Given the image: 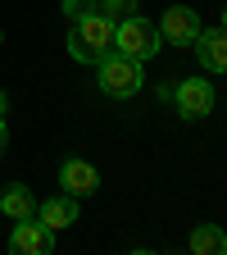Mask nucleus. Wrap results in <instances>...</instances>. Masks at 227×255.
Segmentation results:
<instances>
[{
  "label": "nucleus",
  "mask_w": 227,
  "mask_h": 255,
  "mask_svg": "<svg viewBox=\"0 0 227 255\" xmlns=\"http://www.w3.org/2000/svg\"><path fill=\"white\" fill-rule=\"evenodd\" d=\"M0 214L5 219H32L37 214V196H32L23 182H9L5 191H0Z\"/></svg>",
  "instance_id": "obj_10"
},
{
  "label": "nucleus",
  "mask_w": 227,
  "mask_h": 255,
  "mask_svg": "<svg viewBox=\"0 0 227 255\" xmlns=\"http://www.w3.org/2000/svg\"><path fill=\"white\" fill-rule=\"evenodd\" d=\"M137 5H141V0H100V14L114 18V23H123V18L137 14Z\"/></svg>",
  "instance_id": "obj_12"
},
{
  "label": "nucleus",
  "mask_w": 227,
  "mask_h": 255,
  "mask_svg": "<svg viewBox=\"0 0 227 255\" xmlns=\"http://www.w3.org/2000/svg\"><path fill=\"white\" fill-rule=\"evenodd\" d=\"M37 219L46 223V228H73L77 223V196H69V191H59V196H46L37 201Z\"/></svg>",
  "instance_id": "obj_9"
},
{
  "label": "nucleus",
  "mask_w": 227,
  "mask_h": 255,
  "mask_svg": "<svg viewBox=\"0 0 227 255\" xmlns=\"http://www.w3.org/2000/svg\"><path fill=\"white\" fill-rule=\"evenodd\" d=\"M114 18H105L100 9H95L91 18H82V23H73V32H69V55L77 59V64H100L105 55H114Z\"/></svg>",
  "instance_id": "obj_1"
},
{
  "label": "nucleus",
  "mask_w": 227,
  "mask_h": 255,
  "mask_svg": "<svg viewBox=\"0 0 227 255\" xmlns=\"http://www.w3.org/2000/svg\"><path fill=\"white\" fill-rule=\"evenodd\" d=\"M5 146H9V128H5V114H0V155H5Z\"/></svg>",
  "instance_id": "obj_14"
},
{
  "label": "nucleus",
  "mask_w": 227,
  "mask_h": 255,
  "mask_svg": "<svg viewBox=\"0 0 227 255\" xmlns=\"http://www.w3.org/2000/svg\"><path fill=\"white\" fill-rule=\"evenodd\" d=\"M191 251L196 255H223L227 251V233L218 223H196V228H191Z\"/></svg>",
  "instance_id": "obj_11"
},
{
  "label": "nucleus",
  "mask_w": 227,
  "mask_h": 255,
  "mask_svg": "<svg viewBox=\"0 0 227 255\" xmlns=\"http://www.w3.org/2000/svg\"><path fill=\"white\" fill-rule=\"evenodd\" d=\"M159 46H164V37H159V23H150V18H141V14H132V18H123L118 27H114V50L118 55H127V59H154L159 55Z\"/></svg>",
  "instance_id": "obj_2"
},
{
  "label": "nucleus",
  "mask_w": 227,
  "mask_h": 255,
  "mask_svg": "<svg viewBox=\"0 0 227 255\" xmlns=\"http://www.w3.org/2000/svg\"><path fill=\"white\" fill-rule=\"evenodd\" d=\"M5 105H9V101H5V91H0V114H5Z\"/></svg>",
  "instance_id": "obj_15"
},
{
  "label": "nucleus",
  "mask_w": 227,
  "mask_h": 255,
  "mask_svg": "<svg viewBox=\"0 0 227 255\" xmlns=\"http://www.w3.org/2000/svg\"><path fill=\"white\" fill-rule=\"evenodd\" d=\"M9 251L14 255H50L55 251V228H46L37 214H32V219H14Z\"/></svg>",
  "instance_id": "obj_4"
},
{
  "label": "nucleus",
  "mask_w": 227,
  "mask_h": 255,
  "mask_svg": "<svg viewBox=\"0 0 227 255\" xmlns=\"http://www.w3.org/2000/svg\"><path fill=\"white\" fill-rule=\"evenodd\" d=\"M196 46V59L205 73H227V27H200V37L191 41Z\"/></svg>",
  "instance_id": "obj_8"
},
{
  "label": "nucleus",
  "mask_w": 227,
  "mask_h": 255,
  "mask_svg": "<svg viewBox=\"0 0 227 255\" xmlns=\"http://www.w3.org/2000/svg\"><path fill=\"white\" fill-rule=\"evenodd\" d=\"M95 9H100V0H64V18H69V23H82Z\"/></svg>",
  "instance_id": "obj_13"
},
{
  "label": "nucleus",
  "mask_w": 227,
  "mask_h": 255,
  "mask_svg": "<svg viewBox=\"0 0 227 255\" xmlns=\"http://www.w3.org/2000/svg\"><path fill=\"white\" fill-rule=\"evenodd\" d=\"M159 37L173 41V46H191L200 37V14L186 9V5H168L164 18H159Z\"/></svg>",
  "instance_id": "obj_7"
},
{
  "label": "nucleus",
  "mask_w": 227,
  "mask_h": 255,
  "mask_svg": "<svg viewBox=\"0 0 227 255\" xmlns=\"http://www.w3.org/2000/svg\"><path fill=\"white\" fill-rule=\"evenodd\" d=\"M173 101H177V114L186 123H196L214 110V87H209V78H182L173 87Z\"/></svg>",
  "instance_id": "obj_5"
},
{
  "label": "nucleus",
  "mask_w": 227,
  "mask_h": 255,
  "mask_svg": "<svg viewBox=\"0 0 227 255\" xmlns=\"http://www.w3.org/2000/svg\"><path fill=\"white\" fill-rule=\"evenodd\" d=\"M0 41H5V32H0Z\"/></svg>",
  "instance_id": "obj_17"
},
{
  "label": "nucleus",
  "mask_w": 227,
  "mask_h": 255,
  "mask_svg": "<svg viewBox=\"0 0 227 255\" xmlns=\"http://www.w3.org/2000/svg\"><path fill=\"white\" fill-rule=\"evenodd\" d=\"M223 27H227V9H223Z\"/></svg>",
  "instance_id": "obj_16"
},
{
  "label": "nucleus",
  "mask_w": 227,
  "mask_h": 255,
  "mask_svg": "<svg viewBox=\"0 0 227 255\" xmlns=\"http://www.w3.org/2000/svg\"><path fill=\"white\" fill-rule=\"evenodd\" d=\"M100 91L105 96H114V101H127V96H137L141 91V82H146V73H141V59H127V55H105L100 64Z\"/></svg>",
  "instance_id": "obj_3"
},
{
  "label": "nucleus",
  "mask_w": 227,
  "mask_h": 255,
  "mask_svg": "<svg viewBox=\"0 0 227 255\" xmlns=\"http://www.w3.org/2000/svg\"><path fill=\"white\" fill-rule=\"evenodd\" d=\"M59 187L82 201V196H91V191H100V169H95L91 159H82V155H69L59 164Z\"/></svg>",
  "instance_id": "obj_6"
}]
</instances>
